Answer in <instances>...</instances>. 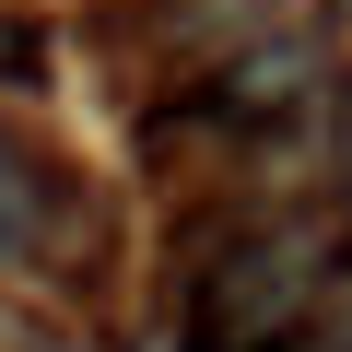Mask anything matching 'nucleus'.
<instances>
[{
    "label": "nucleus",
    "mask_w": 352,
    "mask_h": 352,
    "mask_svg": "<svg viewBox=\"0 0 352 352\" xmlns=\"http://www.w3.org/2000/svg\"><path fill=\"white\" fill-rule=\"evenodd\" d=\"M317 305V247L282 235V247H235L212 282H200V317H188V352H282Z\"/></svg>",
    "instance_id": "f257e3e1"
},
{
    "label": "nucleus",
    "mask_w": 352,
    "mask_h": 352,
    "mask_svg": "<svg viewBox=\"0 0 352 352\" xmlns=\"http://www.w3.org/2000/svg\"><path fill=\"white\" fill-rule=\"evenodd\" d=\"M24 71H36V36H24L12 12H0V82H24Z\"/></svg>",
    "instance_id": "f03ea898"
},
{
    "label": "nucleus",
    "mask_w": 352,
    "mask_h": 352,
    "mask_svg": "<svg viewBox=\"0 0 352 352\" xmlns=\"http://www.w3.org/2000/svg\"><path fill=\"white\" fill-rule=\"evenodd\" d=\"M12 247H24V200L0 188V258H12Z\"/></svg>",
    "instance_id": "7ed1b4c3"
}]
</instances>
